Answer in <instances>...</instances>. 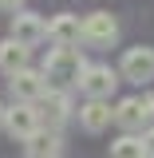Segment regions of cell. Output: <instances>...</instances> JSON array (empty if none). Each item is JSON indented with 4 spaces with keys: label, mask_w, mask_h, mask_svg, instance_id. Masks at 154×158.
<instances>
[{
    "label": "cell",
    "mask_w": 154,
    "mask_h": 158,
    "mask_svg": "<svg viewBox=\"0 0 154 158\" xmlns=\"http://www.w3.org/2000/svg\"><path fill=\"white\" fill-rule=\"evenodd\" d=\"M0 118H4V111H0Z\"/></svg>",
    "instance_id": "obj_17"
},
{
    "label": "cell",
    "mask_w": 154,
    "mask_h": 158,
    "mask_svg": "<svg viewBox=\"0 0 154 158\" xmlns=\"http://www.w3.org/2000/svg\"><path fill=\"white\" fill-rule=\"evenodd\" d=\"M44 118H48L52 127L67 123V118H71V99L63 95V91H48V95H44Z\"/></svg>",
    "instance_id": "obj_13"
},
{
    "label": "cell",
    "mask_w": 154,
    "mask_h": 158,
    "mask_svg": "<svg viewBox=\"0 0 154 158\" xmlns=\"http://www.w3.org/2000/svg\"><path fill=\"white\" fill-rule=\"evenodd\" d=\"M24 146H28V158H59L63 154V142H59V135H52V131H36Z\"/></svg>",
    "instance_id": "obj_12"
},
{
    "label": "cell",
    "mask_w": 154,
    "mask_h": 158,
    "mask_svg": "<svg viewBox=\"0 0 154 158\" xmlns=\"http://www.w3.org/2000/svg\"><path fill=\"white\" fill-rule=\"evenodd\" d=\"M111 158H150V150H146V142L135 135H123L119 142H111Z\"/></svg>",
    "instance_id": "obj_14"
},
{
    "label": "cell",
    "mask_w": 154,
    "mask_h": 158,
    "mask_svg": "<svg viewBox=\"0 0 154 158\" xmlns=\"http://www.w3.org/2000/svg\"><path fill=\"white\" fill-rule=\"evenodd\" d=\"M83 40H87V44H95V48L115 44V40H119L115 16H111V12H91V16H83Z\"/></svg>",
    "instance_id": "obj_6"
},
{
    "label": "cell",
    "mask_w": 154,
    "mask_h": 158,
    "mask_svg": "<svg viewBox=\"0 0 154 158\" xmlns=\"http://www.w3.org/2000/svg\"><path fill=\"white\" fill-rule=\"evenodd\" d=\"M111 118H115V111H111L107 99H87V103L79 107V123H83L91 135H99L103 127H111Z\"/></svg>",
    "instance_id": "obj_10"
},
{
    "label": "cell",
    "mask_w": 154,
    "mask_h": 158,
    "mask_svg": "<svg viewBox=\"0 0 154 158\" xmlns=\"http://www.w3.org/2000/svg\"><path fill=\"white\" fill-rule=\"evenodd\" d=\"M12 40H20L24 48H36V44L48 40V24L36 12H16L12 16Z\"/></svg>",
    "instance_id": "obj_8"
},
{
    "label": "cell",
    "mask_w": 154,
    "mask_h": 158,
    "mask_svg": "<svg viewBox=\"0 0 154 158\" xmlns=\"http://www.w3.org/2000/svg\"><path fill=\"white\" fill-rule=\"evenodd\" d=\"M79 87H83L87 99H111L115 87H119V75L107 67V63H91V67L83 71V79H79Z\"/></svg>",
    "instance_id": "obj_4"
},
{
    "label": "cell",
    "mask_w": 154,
    "mask_h": 158,
    "mask_svg": "<svg viewBox=\"0 0 154 158\" xmlns=\"http://www.w3.org/2000/svg\"><path fill=\"white\" fill-rule=\"evenodd\" d=\"M48 40H52L56 48H75L79 40H83V20L71 16V12H59V16L48 24Z\"/></svg>",
    "instance_id": "obj_9"
},
{
    "label": "cell",
    "mask_w": 154,
    "mask_h": 158,
    "mask_svg": "<svg viewBox=\"0 0 154 158\" xmlns=\"http://www.w3.org/2000/svg\"><path fill=\"white\" fill-rule=\"evenodd\" d=\"M154 118V95H131L115 107V123L127 127V131H138Z\"/></svg>",
    "instance_id": "obj_2"
},
{
    "label": "cell",
    "mask_w": 154,
    "mask_h": 158,
    "mask_svg": "<svg viewBox=\"0 0 154 158\" xmlns=\"http://www.w3.org/2000/svg\"><path fill=\"white\" fill-rule=\"evenodd\" d=\"M24 4H28V0H0V8H4V12H20Z\"/></svg>",
    "instance_id": "obj_15"
},
{
    "label": "cell",
    "mask_w": 154,
    "mask_h": 158,
    "mask_svg": "<svg viewBox=\"0 0 154 158\" xmlns=\"http://www.w3.org/2000/svg\"><path fill=\"white\" fill-rule=\"evenodd\" d=\"M28 52H32V48H24L20 40H4V44H0V71H4V75L24 71V67H28Z\"/></svg>",
    "instance_id": "obj_11"
},
{
    "label": "cell",
    "mask_w": 154,
    "mask_h": 158,
    "mask_svg": "<svg viewBox=\"0 0 154 158\" xmlns=\"http://www.w3.org/2000/svg\"><path fill=\"white\" fill-rule=\"evenodd\" d=\"M40 123H44V115H40L32 103H16L12 111H4V127H8V135L20 138V142H28V138L36 135Z\"/></svg>",
    "instance_id": "obj_3"
},
{
    "label": "cell",
    "mask_w": 154,
    "mask_h": 158,
    "mask_svg": "<svg viewBox=\"0 0 154 158\" xmlns=\"http://www.w3.org/2000/svg\"><path fill=\"white\" fill-rule=\"evenodd\" d=\"M123 79H131V83L154 79V48H127V56H123Z\"/></svg>",
    "instance_id": "obj_7"
},
{
    "label": "cell",
    "mask_w": 154,
    "mask_h": 158,
    "mask_svg": "<svg viewBox=\"0 0 154 158\" xmlns=\"http://www.w3.org/2000/svg\"><path fill=\"white\" fill-rule=\"evenodd\" d=\"M142 142H146V150H150V158H154V127L146 131V135H142Z\"/></svg>",
    "instance_id": "obj_16"
},
{
    "label": "cell",
    "mask_w": 154,
    "mask_h": 158,
    "mask_svg": "<svg viewBox=\"0 0 154 158\" xmlns=\"http://www.w3.org/2000/svg\"><path fill=\"white\" fill-rule=\"evenodd\" d=\"M8 87H12V95H16L20 103H36V99L48 95V75L24 67V71H16V75H8Z\"/></svg>",
    "instance_id": "obj_5"
},
{
    "label": "cell",
    "mask_w": 154,
    "mask_h": 158,
    "mask_svg": "<svg viewBox=\"0 0 154 158\" xmlns=\"http://www.w3.org/2000/svg\"><path fill=\"white\" fill-rule=\"evenodd\" d=\"M83 71H87V63H83V56H79L75 48H52L48 59H44V75L52 79V83H59V87L79 83Z\"/></svg>",
    "instance_id": "obj_1"
}]
</instances>
